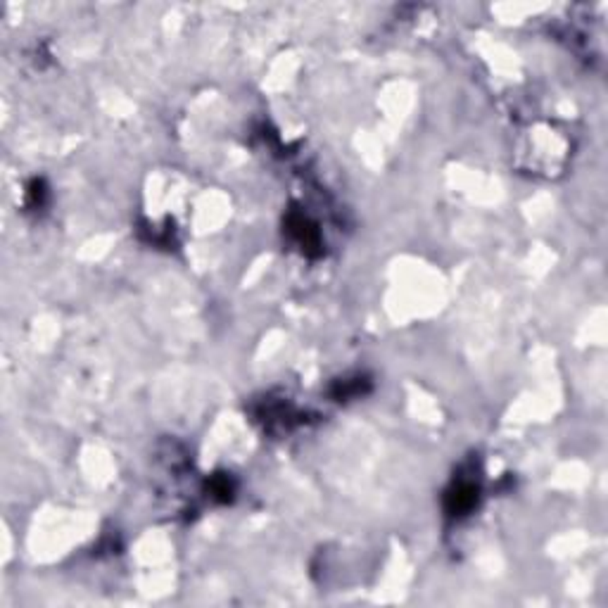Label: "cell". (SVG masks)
Segmentation results:
<instances>
[{"label":"cell","instance_id":"6da1fadb","mask_svg":"<svg viewBox=\"0 0 608 608\" xmlns=\"http://www.w3.org/2000/svg\"><path fill=\"white\" fill-rule=\"evenodd\" d=\"M449 499H451V507H449L451 513H464V511H468L475 504V489H473V485H466L464 482V485H459L449 494Z\"/></svg>","mask_w":608,"mask_h":608}]
</instances>
